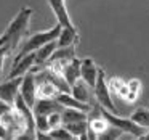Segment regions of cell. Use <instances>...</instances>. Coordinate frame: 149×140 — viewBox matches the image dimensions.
Wrapping results in <instances>:
<instances>
[{
  "mask_svg": "<svg viewBox=\"0 0 149 140\" xmlns=\"http://www.w3.org/2000/svg\"><path fill=\"white\" fill-rule=\"evenodd\" d=\"M11 140H37V134H36V130L26 129V130H23V132L13 135Z\"/></svg>",
  "mask_w": 149,
  "mask_h": 140,
  "instance_id": "22",
  "label": "cell"
},
{
  "mask_svg": "<svg viewBox=\"0 0 149 140\" xmlns=\"http://www.w3.org/2000/svg\"><path fill=\"white\" fill-rule=\"evenodd\" d=\"M36 68V53H29V55L23 56L21 60L13 63V68H11L10 74L7 79H15V77H23L26 76L29 71Z\"/></svg>",
  "mask_w": 149,
  "mask_h": 140,
  "instance_id": "7",
  "label": "cell"
},
{
  "mask_svg": "<svg viewBox=\"0 0 149 140\" xmlns=\"http://www.w3.org/2000/svg\"><path fill=\"white\" fill-rule=\"evenodd\" d=\"M61 117H63V124L77 122V121H88V113L75 110V108H64L61 111Z\"/></svg>",
  "mask_w": 149,
  "mask_h": 140,
  "instance_id": "15",
  "label": "cell"
},
{
  "mask_svg": "<svg viewBox=\"0 0 149 140\" xmlns=\"http://www.w3.org/2000/svg\"><path fill=\"white\" fill-rule=\"evenodd\" d=\"M19 95L23 97V100L27 103V106L34 108L37 101V79L34 71H29L23 77V84H21V92Z\"/></svg>",
  "mask_w": 149,
  "mask_h": 140,
  "instance_id": "5",
  "label": "cell"
},
{
  "mask_svg": "<svg viewBox=\"0 0 149 140\" xmlns=\"http://www.w3.org/2000/svg\"><path fill=\"white\" fill-rule=\"evenodd\" d=\"M8 55H0V74H2V69H3V63H5V58Z\"/></svg>",
  "mask_w": 149,
  "mask_h": 140,
  "instance_id": "25",
  "label": "cell"
},
{
  "mask_svg": "<svg viewBox=\"0 0 149 140\" xmlns=\"http://www.w3.org/2000/svg\"><path fill=\"white\" fill-rule=\"evenodd\" d=\"M48 135L52 137L53 140H75V137L72 135L71 132H69L68 129H66L64 126L58 127V129H53L48 132Z\"/></svg>",
  "mask_w": 149,
  "mask_h": 140,
  "instance_id": "21",
  "label": "cell"
},
{
  "mask_svg": "<svg viewBox=\"0 0 149 140\" xmlns=\"http://www.w3.org/2000/svg\"><path fill=\"white\" fill-rule=\"evenodd\" d=\"M98 74H100V68L95 65V61L91 58H84L80 65V79L88 84V87L93 89L95 84H96Z\"/></svg>",
  "mask_w": 149,
  "mask_h": 140,
  "instance_id": "9",
  "label": "cell"
},
{
  "mask_svg": "<svg viewBox=\"0 0 149 140\" xmlns=\"http://www.w3.org/2000/svg\"><path fill=\"white\" fill-rule=\"evenodd\" d=\"M101 113H103V116L107 119L109 124L122 129L123 132H127V134H132V135L136 137V139L141 137V135H144V134L148 132L144 127L138 126L135 121H132V117H119V116H116V113H111V111H107L106 108H103V106H101Z\"/></svg>",
  "mask_w": 149,
  "mask_h": 140,
  "instance_id": "3",
  "label": "cell"
},
{
  "mask_svg": "<svg viewBox=\"0 0 149 140\" xmlns=\"http://www.w3.org/2000/svg\"><path fill=\"white\" fill-rule=\"evenodd\" d=\"M72 135L77 139L80 137L82 134L88 132V121H77V122H68V124H63Z\"/></svg>",
  "mask_w": 149,
  "mask_h": 140,
  "instance_id": "18",
  "label": "cell"
},
{
  "mask_svg": "<svg viewBox=\"0 0 149 140\" xmlns=\"http://www.w3.org/2000/svg\"><path fill=\"white\" fill-rule=\"evenodd\" d=\"M32 8L29 7H23L19 10V13L15 16L13 21H10V24L7 26L5 32L0 36V47L7 45L11 52L18 49L19 42L24 39V36H27L29 32V24L32 20Z\"/></svg>",
  "mask_w": 149,
  "mask_h": 140,
  "instance_id": "1",
  "label": "cell"
},
{
  "mask_svg": "<svg viewBox=\"0 0 149 140\" xmlns=\"http://www.w3.org/2000/svg\"><path fill=\"white\" fill-rule=\"evenodd\" d=\"M77 140H90V137H88V132L82 134L80 137H77Z\"/></svg>",
  "mask_w": 149,
  "mask_h": 140,
  "instance_id": "26",
  "label": "cell"
},
{
  "mask_svg": "<svg viewBox=\"0 0 149 140\" xmlns=\"http://www.w3.org/2000/svg\"><path fill=\"white\" fill-rule=\"evenodd\" d=\"M11 110H13V105L7 103V101H3V100H0V117L5 116V114H8Z\"/></svg>",
  "mask_w": 149,
  "mask_h": 140,
  "instance_id": "24",
  "label": "cell"
},
{
  "mask_svg": "<svg viewBox=\"0 0 149 140\" xmlns=\"http://www.w3.org/2000/svg\"><path fill=\"white\" fill-rule=\"evenodd\" d=\"M80 65H82L80 60L74 58V60H71L69 63H66L64 68H63V71H61V76L69 82L71 87L79 81V79H80Z\"/></svg>",
  "mask_w": 149,
  "mask_h": 140,
  "instance_id": "13",
  "label": "cell"
},
{
  "mask_svg": "<svg viewBox=\"0 0 149 140\" xmlns=\"http://www.w3.org/2000/svg\"><path fill=\"white\" fill-rule=\"evenodd\" d=\"M93 90H95V97H96L100 106L106 108L111 113H116V106H114V101H112V94H111L109 85H107L106 74H104V71L101 68H100V74H98V79H96V84H95Z\"/></svg>",
  "mask_w": 149,
  "mask_h": 140,
  "instance_id": "4",
  "label": "cell"
},
{
  "mask_svg": "<svg viewBox=\"0 0 149 140\" xmlns=\"http://www.w3.org/2000/svg\"><path fill=\"white\" fill-rule=\"evenodd\" d=\"M48 5H50V8L53 10V13H55L58 23L61 24L63 27L74 26V23H72L71 16H69V13H68V8H66L64 0H48Z\"/></svg>",
  "mask_w": 149,
  "mask_h": 140,
  "instance_id": "10",
  "label": "cell"
},
{
  "mask_svg": "<svg viewBox=\"0 0 149 140\" xmlns=\"http://www.w3.org/2000/svg\"><path fill=\"white\" fill-rule=\"evenodd\" d=\"M23 77L7 79L5 82H2V84H0V100H3V101H7V103H10L15 106V101H16L18 95H19V92H21Z\"/></svg>",
  "mask_w": 149,
  "mask_h": 140,
  "instance_id": "6",
  "label": "cell"
},
{
  "mask_svg": "<svg viewBox=\"0 0 149 140\" xmlns=\"http://www.w3.org/2000/svg\"><path fill=\"white\" fill-rule=\"evenodd\" d=\"M136 140H149V130H148V132H146V134H144V135H141V137H138V139H136Z\"/></svg>",
  "mask_w": 149,
  "mask_h": 140,
  "instance_id": "27",
  "label": "cell"
},
{
  "mask_svg": "<svg viewBox=\"0 0 149 140\" xmlns=\"http://www.w3.org/2000/svg\"><path fill=\"white\" fill-rule=\"evenodd\" d=\"M56 49H58V40H52V42L45 44L43 47H40L36 52V66L37 68H45Z\"/></svg>",
  "mask_w": 149,
  "mask_h": 140,
  "instance_id": "12",
  "label": "cell"
},
{
  "mask_svg": "<svg viewBox=\"0 0 149 140\" xmlns=\"http://www.w3.org/2000/svg\"><path fill=\"white\" fill-rule=\"evenodd\" d=\"M79 42V32L77 27L71 26V27H63L61 34L58 37V47H71V45H77Z\"/></svg>",
  "mask_w": 149,
  "mask_h": 140,
  "instance_id": "14",
  "label": "cell"
},
{
  "mask_svg": "<svg viewBox=\"0 0 149 140\" xmlns=\"http://www.w3.org/2000/svg\"><path fill=\"white\" fill-rule=\"evenodd\" d=\"M61 29H63V26L58 23L55 27H52V29L43 31V32H37V34H34V36H31L29 39H27L26 42L23 44L21 50L16 53V56H15L13 63L18 61V60H21L23 56L29 55V53H36L37 50H39L40 47H43L45 44L52 42V40H58L59 34H61Z\"/></svg>",
  "mask_w": 149,
  "mask_h": 140,
  "instance_id": "2",
  "label": "cell"
},
{
  "mask_svg": "<svg viewBox=\"0 0 149 140\" xmlns=\"http://www.w3.org/2000/svg\"><path fill=\"white\" fill-rule=\"evenodd\" d=\"M132 121H135L138 126L144 127L146 130H149V110L148 108H138L132 113Z\"/></svg>",
  "mask_w": 149,
  "mask_h": 140,
  "instance_id": "17",
  "label": "cell"
},
{
  "mask_svg": "<svg viewBox=\"0 0 149 140\" xmlns=\"http://www.w3.org/2000/svg\"><path fill=\"white\" fill-rule=\"evenodd\" d=\"M63 110H64V106L56 98H39L32 108L34 114H39V116H50L52 113Z\"/></svg>",
  "mask_w": 149,
  "mask_h": 140,
  "instance_id": "8",
  "label": "cell"
},
{
  "mask_svg": "<svg viewBox=\"0 0 149 140\" xmlns=\"http://www.w3.org/2000/svg\"><path fill=\"white\" fill-rule=\"evenodd\" d=\"M48 122H50V127L53 129H58V127L63 126V117H61V111H56V113H52L48 116Z\"/></svg>",
  "mask_w": 149,
  "mask_h": 140,
  "instance_id": "23",
  "label": "cell"
},
{
  "mask_svg": "<svg viewBox=\"0 0 149 140\" xmlns=\"http://www.w3.org/2000/svg\"><path fill=\"white\" fill-rule=\"evenodd\" d=\"M128 97H127V101L128 103H133V101L138 98V95H139V92H141V81L139 79H130L128 82Z\"/></svg>",
  "mask_w": 149,
  "mask_h": 140,
  "instance_id": "20",
  "label": "cell"
},
{
  "mask_svg": "<svg viewBox=\"0 0 149 140\" xmlns=\"http://www.w3.org/2000/svg\"><path fill=\"white\" fill-rule=\"evenodd\" d=\"M87 87H88V84H85L84 81L79 79V81L72 85V92H71V94L74 95L77 100L84 101V103H90V94H88V89Z\"/></svg>",
  "mask_w": 149,
  "mask_h": 140,
  "instance_id": "16",
  "label": "cell"
},
{
  "mask_svg": "<svg viewBox=\"0 0 149 140\" xmlns=\"http://www.w3.org/2000/svg\"><path fill=\"white\" fill-rule=\"evenodd\" d=\"M56 100L63 105L64 108H75V110H80V111H85V113H90L93 110L90 103H84V101L77 100L72 94H64V92H59L56 95Z\"/></svg>",
  "mask_w": 149,
  "mask_h": 140,
  "instance_id": "11",
  "label": "cell"
},
{
  "mask_svg": "<svg viewBox=\"0 0 149 140\" xmlns=\"http://www.w3.org/2000/svg\"><path fill=\"white\" fill-rule=\"evenodd\" d=\"M122 134H123L122 129H119V127H116V126H112V124H111L106 130H103V132L98 134L96 140H119Z\"/></svg>",
  "mask_w": 149,
  "mask_h": 140,
  "instance_id": "19",
  "label": "cell"
}]
</instances>
